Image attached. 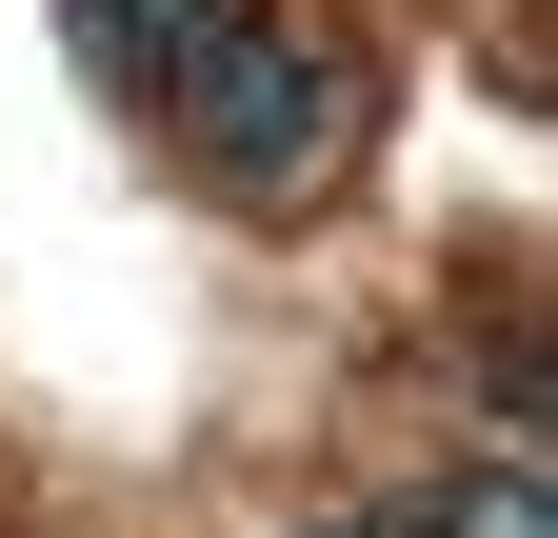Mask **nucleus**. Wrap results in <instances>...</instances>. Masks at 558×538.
Segmentation results:
<instances>
[{
    "label": "nucleus",
    "mask_w": 558,
    "mask_h": 538,
    "mask_svg": "<svg viewBox=\"0 0 558 538\" xmlns=\"http://www.w3.org/2000/svg\"><path fill=\"white\" fill-rule=\"evenodd\" d=\"M140 120H160V140L220 180L240 220H300V199L339 180V140H360V81H339V40H319V21H279V0H220V21H199V60H180Z\"/></svg>",
    "instance_id": "nucleus-1"
},
{
    "label": "nucleus",
    "mask_w": 558,
    "mask_h": 538,
    "mask_svg": "<svg viewBox=\"0 0 558 538\" xmlns=\"http://www.w3.org/2000/svg\"><path fill=\"white\" fill-rule=\"evenodd\" d=\"M399 518L418 538H558V479H538V458H459V479H418Z\"/></svg>",
    "instance_id": "nucleus-3"
},
{
    "label": "nucleus",
    "mask_w": 558,
    "mask_h": 538,
    "mask_svg": "<svg viewBox=\"0 0 558 538\" xmlns=\"http://www.w3.org/2000/svg\"><path fill=\"white\" fill-rule=\"evenodd\" d=\"M199 21H220V0H60V40H81V81H120V100H160L180 60H199Z\"/></svg>",
    "instance_id": "nucleus-2"
},
{
    "label": "nucleus",
    "mask_w": 558,
    "mask_h": 538,
    "mask_svg": "<svg viewBox=\"0 0 558 538\" xmlns=\"http://www.w3.org/2000/svg\"><path fill=\"white\" fill-rule=\"evenodd\" d=\"M319 538H418V518H399V499H339V518H319Z\"/></svg>",
    "instance_id": "nucleus-4"
}]
</instances>
